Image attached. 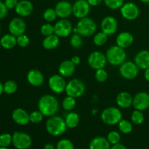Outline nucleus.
<instances>
[{
  "mask_svg": "<svg viewBox=\"0 0 149 149\" xmlns=\"http://www.w3.org/2000/svg\"><path fill=\"white\" fill-rule=\"evenodd\" d=\"M70 44H71V47L75 49L80 48L83 45L82 36L79 33H74L70 39Z\"/></svg>",
  "mask_w": 149,
  "mask_h": 149,
  "instance_id": "35",
  "label": "nucleus"
},
{
  "mask_svg": "<svg viewBox=\"0 0 149 149\" xmlns=\"http://www.w3.org/2000/svg\"><path fill=\"white\" fill-rule=\"evenodd\" d=\"M119 129L123 134H129L132 131V125L130 122L125 119H122L119 122Z\"/></svg>",
  "mask_w": 149,
  "mask_h": 149,
  "instance_id": "32",
  "label": "nucleus"
},
{
  "mask_svg": "<svg viewBox=\"0 0 149 149\" xmlns=\"http://www.w3.org/2000/svg\"><path fill=\"white\" fill-rule=\"evenodd\" d=\"M108 35L103 33V31L97 32L94 34L93 37V42L95 45L98 47H101L106 43L108 40Z\"/></svg>",
  "mask_w": 149,
  "mask_h": 149,
  "instance_id": "30",
  "label": "nucleus"
},
{
  "mask_svg": "<svg viewBox=\"0 0 149 149\" xmlns=\"http://www.w3.org/2000/svg\"><path fill=\"white\" fill-rule=\"evenodd\" d=\"M89 65L94 70L104 68L107 63L106 56L100 51H94L90 54L87 59Z\"/></svg>",
  "mask_w": 149,
  "mask_h": 149,
  "instance_id": "8",
  "label": "nucleus"
},
{
  "mask_svg": "<svg viewBox=\"0 0 149 149\" xmlns=\"http://www.w3.org/2000/svg\"><path fill=\"white\" fill-rule=\"evenodd\" d=\"M0 149H9L7 147H1L0 146Z\"/></svg>",
  "mask_w": 149,
  "mask_h": 149,
  "instance_id": "54",
  "label": "nucleus"
},
{
  "mask_svg": "<svg viewBox=\"0 0 149 149\" xmlns=\"http://www.w3.org/2000/svg\"><path fill=\"white\" fill-rule=\"evenodd\" d=\"M80 122V117L76 112H69L67 113L65 118V122L67 127L69 129H74L77 127Z\"/></svg>",
  "mask_w": 149,
  "mask_h": 149,
  "instance_id": "28",
  "label": "nucleus"
},
{
  "mask_svg": "<svg viewBox=\"0 0 149 149\" xmlns=\"http://www.w3.org/2000/svg\"><path fill=\"white\" fill-rule=\"evenodd\" d=\"M148 37H149V36H148Z\"/></svg>",
  "mask_w": 149,
  "mask_h": 149,
  "instance_id": "58",
  "label": "nucleus"
},
{
  "mask_svg": "<svg viewBox=\"0 0 149 149\" xmlns=\"http://www.w3.org/2000/svg\"><path fill=\"white\" fill-rule=\"evenodd\" d=\"M73 4L69 1L63 0L58 1L55 7V12L58 17L61 19H66L73 14Z\"/></svg>",
  "mask_w": 149,
  "mask_h": 149,
  "instance_id": "17",
  "label": "nucleus"
},
{
  "mask_svg": "<svg viewBox=\"0 0 149 149\" xmlns=\"http://www.w3.org/2000/svg\"><path fill=\"white\" fill-rule=\"evenodd\" d=\"M11 143H13V135L9 133L0 135V146L8 147Z\"/></svg>",
  "mask_w": 149,
  "mask_h": 149,
  "instance_id": "39",
  "label": "nucleus"
},
{
  "mask_svg": "<svg viewBox=\"0 0 149 149\" xmlns=\"http://www.w3.org/2000/svg\"><path fill=\"white\" fill-rule=\"evenodd\" d=\"M40 31L42 34L45 36H47L55 33H54V26L49 23L42 25Z\"/></svg>",
  "mask_w": 149,
  "mask_h": 149,
  "instance_id": "42",
  "label": "nucleus"
},
{
  "mask_svg": "<svg viewBox=\"0 0 149 149\" xmlns=\"http://www.w3.org/2000/svg\"><path fill=\"white\" fill-rule=\"evenodd\" d=\"M17 90V84L13 80H8L4 84V93L6 94L12 95Z\"/></svg>",
  "mask_w": 149,
  "mask_h": 149,
  "instance_id": "33",
  "label": "nucleus"
},
{
  "mask_svg": "<svg viewBox=\"0 0 149 149\" xmlns=\"http://www.w3.org/2000/svg\"><path fill=\"white\" fill-rule=\"evenodd\" d=\"M144 78L148 82H149V68H146L144 72Z\"/></svg>",
  "mask_w": 149,
  "mask_h": 149,
  "instance_id": "49",
  "label": "nucleus"
},
{
  "mask_svg": "<svg viewBox=\"0 0 149 149\" xmlns=\"http://www.w3.org/2000/svg\"><path fill=\"white\" fill-rule=\"evenodd\" d=\"M111 149H127V148L123 144H121L119 143L112 146V147H111Z\"/></svg>",
  "mask_w": 149,
  "mask_h": 149,
  "instance_id": "48",
  "label": "nucleus"
},
{
  "mask_svg": "<svg viewBox=\"0 0 149 149\" xmlns=\"http://www.w3.org/2000/svg\"><path fill=\"white\" fill-rule=\"evenodd\" d=\"M90 7L91 6L87 0H77L73 4V15L78 19L87 17L90 13Z\"/></svg>",
  "mask_w": 149,
  "mask_h": 149,
  "instance_id": "12",
  "label": "nucleus"
},
{
  "mask_svg": "<svg viewBox=\"0 0 149 149\" xmlns=\"http://www.w3.org/2000/svg\"><path fill=\"white\" fill-rule=\"evenodd\" d=\"M72 24L67 19H61L54 25V33L59 37H67L73 31Z\"/></svg>",
  "mask_w": 149,
  "mask_h": 149,
  "instance_id": "10",
  "label": "nucleus"
},
{
  "mask_svg": "<svg viewBox=\"0 0 149 149\" xmlns=\"http://www.w3.org/2000/svg\"><path fill=\"white\" fill-rule=\"evenodd\" d=\"M76 104H77L76 98L68 95L63 99L62 103L63 108L67 111H71L75 108Z\"/></svg>",
  "mask_w": 149,
  "mask_h": 149,
  "instance_id": "29",
  "label": "nucleus"
},
{
  "mask_svg": "<svg viewBox=\"0 0 149 149\" xmlns=\"http://www.w3.org/2000/svg\"><path fill=\"white\" fill-rule=\"evenodd\" d=\"M132 106L136 110L143 111L149 108V94L146 92H140L133 97Z\"/></svg>",
  "mask_w": 149,
  "mask_h": 149,
  "instance_id": "15",
  "label": "nucleus"
},
{
  "mask_svg": "<svg viewBox=\"0 0 149 149\" xmlns=\"http://www.w3.org/2000/svg\"><path fill=\"white\" fill-rule=\"evenodd\" d=\"M12 119L19 125H26L30 122L29 114L28 112L21 108L15 109L12 113Z\"/></svg>",
  "mask_w": 149,
  "mask_h": 149,
  "instance_id": "20",
  "label": "nucleus"
},
{
  "mask_svg": "<svg viewBox=\"0 0 149 149\" xmlns=\"http://www.w3.org/2000/svg\"><path fill=\"white\" fill-rule=\"evenodd\" d=\"M100 28H101V31L108 36L114 34L118 29L117 20L113 16H106L102 20Z\"/></svg>",
  "mask_w": 149,
  "mask_h": 149,
  "instance_id": "14",
  "label": "nucleus"
},
{
  "mask_svg": "<svg viewBox=\"0 0 149 149\" xmlns=\"http://www.w3.org/2000/svg\"><path fill=\"white\" fill-rule=\"evenodd\" d=\"M57 17H58V15H57L55 9L48 8L45 10V12L43 13L44 20L47 22H49V23L55 21L56 20Z\"/></svg>",
  "mask_w": 149,
  "mask_h": 149,
  "instance_id": "34",
  "label": "nucleus"
},
{
  "mask_svg": "<svg viewBox=\"0 0 149 149\" xmlns=\"http://www.w3.org/2000/svg\"><path fill=\"white\" fill-rule=\"evenodd\" d=\"M107 140L110 144L111 145H114V144H117L120 142L121 140V135L117 131H111L107 135Z\"/></svg>",
  "mask_w": 149,
  "mask_h": 149,
  "instance_id": "38",
  "label": "nucleus"
},
{
  "mask_svg": "<svg viewBox=\"0 0 149 149\" xmlns=\"http://www.w3.org/2000/svg\"><path fill=\"white\" fill-rule=\"evenodd\" d=\"M66 84L64 77L61 74H54L49 77L48 80V85L49 89L53 93L60 94L65 91Z\"/></svg>",
  "mask_w": 149,
  "mask_h": 149,
  "instance_id": "13",
  "label": "nucleus"
},
{
  "mask_svg": "<svg viewBox=\"0 0 149 149\" xmlns=\"http://www.w3.org/2000/svg\"><path fill=\"white\" fill-rule=\"evenodd\" d=\"M140 1L143 3H146V4H149V0H140Z\"/></svg>",
  "mask_w": 149,
  "mask_h": 149,
  "instance_id": "52",
  "label": "nucleus"
},
{
  "mask_svg": "<svg viewBox=\"0 0 149 149\" xmlns=\"http://www.w3.org/2000/svg\"><path fill=\"white\" fill-rule=\"evenodd\" d=\"M91 7H96L100 4L103 0H87Z\"/></svg>",
  "mask_w": 149,
  "mask_h": 149,
  "instance_id": "46",
  "label": "nucleus"
},
{
  "mask_svg": "<svg viewBox=\"0 0 149 149\" xmlns=\"http://www.w3.org/2000/svg\"><path fill=\"white\" fill-rule=\"evenodd\" d=\"M29 43H30L29 37L25 33L17 36V45L20 47H26Z\"/></svg>",
  "mask_w": 149,
  "mask_h": 149,
  "instance_id": "43",
  "label": "nucleus"
},
{
  "mask_svg": "<svg viewBox=\"0 0 149 149\" xmlns=\"http://www.w3.org/2000/svg\"><path fill=\"white\" fill-rule=\"evenodd\" d=\"M96 112H97V110L96 109H93V111H92V113H93V115H95L96 114Z\"/></svg>",
  "mask_w": 149,
  "mask_h": 149,
  "instance_id": "53",
  "label": "nucleus"
},
{
  "mask_svg": "<svg viewBox=\"0 0 149 149\" xmlns=\"http://www.w3.org/2000/svg\"><path fill=\"white\" fill-rule=\"evenodd\" d=\"M100 119L106 125H115L119 124L122 119V112L116 107H108L103 111L100 115Z\"/></svg>",
  "mask_w": 149,
  "mask_h": 149,
  "instance_id": "5",
  "label": "nucleus"
},
{
  "mask_svg": "<svg viewBox=\"0 0 149 149\" xmlns=\"http://www.w3.org/2000/svg\"><path fill=\"white\" fill-rule=\"evenodd\" d=\"M122 16L127 20H134L140 15V9L136 4L133 2L125 3L120 8Z\"/></svg>",
  "mask_w": 149,
  "mask_h": 149,
  "instance_id": "11",
  "label": "nucleus"
},
{
  "mask_svg": "<svg viewBox=\"0 0 149 149\" xmlns=\"http://www.w3.org/2000/svg\"><path fill=\"white\" fill-rule=\"evenodd\" d=\"M71 61L75 65H79V64L80 63V62H81V59H80L79 57L77 56V55H74V56H73L72 58H71Z\"/></svg>",
  "mask_w": 149,
  "mask_h": 149,
  "instance_id": "47",
  "label": "nucleus"
},
{
  "mask_svg": "<svg viewBox=\"0 0 149 149\" xmlns=\"http://www.w3.org/2000/svg\"><path fill=\"white\" fill-rule=\"evenodd\" d=\"M65 119L58 116H52L46 122V130L52 136H60L65 132L67 130Z\"/></svg>",
  "mask_w": 149,
  "mask_h": 149,
  "instance_id": "3",
  "label": "nucleus"
},
{
  "mask_svg": "<svg viewBox=\"0 0 149 149\" xmlns=\"http://www.w3.org/2000/svg\"><path fill=\"white\" fill-rule=\"evenodd\" d=\"M8 13V8L6 7L4 2L0 0V20L4 18Z\"/></svg>",
  "mask_w": 149,
  "mask_h": 149,
  "instance_id": "44",
  "label": "nucleus"
},
{
  "mask_svg": "<svg viewBox=\"0 0 149 149\" xmlns=\"http://www.w3.org/2000/svg\"><path fill=\"white\" fill-rule=\"evenodd\" d=\"M124 1L125 0H104V3L111 10H119L125 4Z\"/></svg>",
  "mask_w": 149,
  "mask_h": 149,
  "instance_id": "36",
  "label": "nucleus"
},
{
  "mask_svg": "<svg viewBox=\"0 0 149 149\" xmlns=\"http://www.w3.org/2000/svg\"><path fill=\"white\" fill-rule=\"evenodd\" d=\"M139 69L138 65L132 61H125L121 65H119V74L126 79H134L138 77L139 74Z\"/></svg>",
  "mask_w": 149,
  "mask_h": 149,
  "instance_id": "7",
  "label": "nucleus"
},
{
  "mask_svg": "<svg viewBox=\"0 0 149 149\" xmlns=\"http://www.w3.org/2000/svg\"><path fill=\"white\" fill-rule=\"evenodd\" d=\"M116 102L119 107L122 109H127L132 106L133 97L127 92H121L116 96Z\"/></svg>",
  "mask_w": 149,
  "mask_h": 149,
  "instance_id": "24",
  "label": "nucleus"
},
{
  "mask_svg": "<svg viewBox=\"0 0 149 149\" xmlns=\"http://www.w3.org/2000/svg\"><path fill=\"white\" fill-rule=\"evenodd\" d=\"M74 33H79L81 36L89 37L97 31V24L94 20L88 17L79 19L77 26L73 29Z\"/></svg>",
  "mask_w": 149,
  "mask_h": 149,
  "instance_id": "2",
  "label": "nucleus"
},
{
  "mask_svg": "<svg viewBox=\"0 0 149 149\" xmlns=\"http://www.w3.org/2000/svg\"><path fill=\"white\" fill-rule=\"evenodd\" d=\"M18 1V0H4V2L8 10H12V9L15 8Z\"/></svg>",
  "mask_w": 149,
  "mask_h": 149,
  "instance_id": "45",
  "label": "nucleus"
},
{
  "mask_svg": "<svg viewBox=\"0 0 149 149\" xmlns=\"http://www.w3.org/2000/svg\"><path fill=\"white\" fill-rule=\"evenodd\" d=\"M44 149H55V147L51 143H47L46 145L44 146Z\"/></svg>",
  "mask_w": 149,
  "mask_h": 149,
  "instance_id": "50",
  "label": "nucleus"
},
{
  "mask_svg": "<svg viewBox=\"0 0 149 149\" xmlns=\"http://www.w3.org/2000/svg\"><path fill=\"white\" fill-rule=\"evenodd\" d=\"M95 79L97 80L98 82L100 83H103L105 82V81L107 80L108 77V73L104 68H100V69L98 70H96V72H95Z\"/></svg>",
  "mask_w": 149,
  "mask_h": 149,
  "instance_id": "41",
  "label": "nucleus"
},
{
  "mask_svg": "<svg viewBox=\"0 0 149 149\" xmlns=\"http://www.w3.org/2000/svg\"><path fill=\"white\" fill-rule=\"evenodd\" d=\"M89 149H111V144L104 137H95L90 141Z\"/></svg>",
  "mask_w": 149,
  "mask_h": 149,
  "instance_id": "25",
  "label": "nucleus"
},
{
  "mask_svg": "<svg viewBox=\"0 0 149 149\" xmlns=\"http://www.w3.org/2000/svg\"><path fill=\"white\" fill-rule=\"evenodd\" d=\"M1 47L6 49H13L17 45V37L11 33L4 35L0 39Z\"/></svg>",
  "mask_w": 149,
  "mask_h": 149,
  "instance_id": "27",
  "label": "nucleus"
},
{
  "mask_svg": "<svg viewBox=\"0 0 149 149\" xmlns=\"http://www.w3.org/2000/svg\"><path fill=\"white\" fill-rule=\"evenodd\" d=\"M38 109L45 116H55L59 110V103L55 96L45 95L42 96L38 102Z\"/></svg>",
  "mask_w": 149,
  "mask_h": 149,
  "instance_id": "1",
  "label": "nucleus"
},
{
  "mask_svg": "<svg viewBox=\"0 0 149 149\" xmlns=\"http://www.w3.org/2000/svg\"><path fill=\"white\" fill-rule=\"evenodd\" d=\"M60 37L56 34L53 33L49 36H45L42 41V46L47 50L54 49L59 45Z\"/></svg>",
  "mask_w": 149,
  "mask_h": 149,
  "instance_id": "26",
  "label": "nucleus"
},
{
  "mask_svg": "<svg viewBox=\"0 0 149 149\" xmlns=\"http://www.w3.org/2000/svg\"><path fill=\"white\" fill-rule=\"evenodd\" d=\"M134 62L140 69L146 70L149 68V51L146 49L139 51L135 55Z\"/></svg>",
  "mask_w": 149,
  "mask_h": 149,
  "instance_id": "22",
  "label": "nucleus"
},
{
  "mask_svg": "<svg viewBox=\"0 0 149 149\" xmlns=\"http://www.w3.org/2000/svg\"><path fill=\"white\" fill-rule=\"evenodd\" d=\"M3 93H4V84H1V82L0 81V95H1Z\"/></svg>",
  "mask_w": 149,
  "mask_h": 149,
  "instance_id": "51",
  "label": "nucleus"
},
{
  "mask_svg": "<svg viewBox=\"0 0 149 149\" xmlns=\"http://www.w3.org/2000/svg\"><path fill=\"white\" fill-rule=\"evenodd\" d=\"M144 119H145V117H144L143 111L136 110V109L132 111V114H131V121H132V123L136 125H141V124L143 123Z\"/></svg>",
  "mask_w": 149,
  "mask_h": 149,
  "instance_id": "31",
  "label": "nucleus"
},
{
  "mask_svg": "<svg viewBox=\"0 0 149 149\" xmlns=\"http://www.w3.org/2000/svg\"><path fill=\"white\" fill-rule=\"evenodd\" d=\"M106 56L107 61L111 65L118 66L126 61L127 52L124 48L118 45H113L106 51Z\"/></svg>",
  "mask_w": 149,
  "mask_h": 149,
  "instance_id": "4",
  "label": "nucleus"
},
{
  "mask_svg": "<svg viewBox=\"0 0 149 149\" xmlns=\"http://www.w3.org/2000/svg\"><path fill=\"white\" fill-rule=\"evenodd\" d=\"M0 31H1V27H0Z\"/></svg>",
  "mask_w": 149,
  "mask_h": 149,
  "instance_id": "56",
  "label": "nucleus"
},
{
  "mask_svg": "<svg viewBox=\"0 0 149 149\" xmlns=\"http://www.w3.org/2000/svg\"><path fill=\"white\" fill-rule=\"evenodd\" d=\"M65 91L68 96L78 98L85 92V84L81 79H73L66 84Z\"/></svg>",
  "mask_w": 149,
  "mask_h": 149,
  "instance_id": "6",
  "label": "nucleus"
},
{
  "mask_svg": "<svg viewBox=\"0 0 149 149\" xmlns=\"http://www.w3.org/2000/svg\"><path fill=\"white\" fill-rule=\"evenodd\" d=\"M9 31L16 37L24 34L26 30V22L20 17H15L9 23Z\"/></svg>",
  "mask_w": 149,
  "mask_h": 149,
  "instance_id": "16",
  "label": "nucleus"
},
{
  "mask_svg": "<svg viewBox=\"0 0 149 149\" xmlns=\"http://www.w3.org/2000/svg\"><path fill=\"white\" fill-rule=\"evenodd\" d=\"M75 67L71 60H65L60 63L58 72L63 77H70L75 72Z\"/></svg>",
  "mask_w": 149,
  "mask_h": 149,
  "instance_id": "23",
  "label": "nucleus"
},
{
  "mask_svg": "<svg viewBox=\"0 0 149 149\" xmlns=\"http://www.w3.org/2000/svg\"><path fill=\"white\" fill-rule=\"evenodd\" d=\"M15 13L21 17H27L33 11V5L29 0H20L15 8Z\"/></svg>",
  "mask_w": 149,
  "mask_h": 149,
  "instance_id": "18",
  "label": "nucleus"
},
{
  "mask_svg": "<svg viewBox=\"0 0 149 149\" xmlns=\"http://www.w3.org/2000/svg\"><path fill=\"white\" fill-rule=\"evenodd\" d=\"M27 81L33 87H39L42 85L45 81L43 74L37 69H31L28 72L26 76Z\"/></svg>",
  "mask_w": 149,
  "mask_h": 149,
  "instance_id": "19",
  "label": "nucleus"
},
{
  "mask_svg": "<svg viewBox=\"0 0 149 149\" xmlns=\"http://www.w3.org/2000/svg\"><path fill=\"white\" fill-rule=\"evenodd\" d=\"M44 115L40 111H35L29 113V119L30 122L33 124H38L42 122L44 119Z\"/></svg>",
  "mask_w": 149,
  "mask_h": 149,
  "instance_id": "37",
  "label": "nucleus"
},
{
  "mask_svg": "<svg viewBox=\"0 0 149 149\" xmlns=\"http://www.w3.org/2000/svg\"></svg>",
  "mask_w": 149,
  "mask_h": 149,
  "instance_id": "57",
  "label": "nucleus"
},
{
  "mask_svg": "<svg viewBox=\"0 0 149 149\" xmlns=\"http://www.w3.org/2000/svg\"><path fill=\"white\" fill-rule=\"evenodd\" d=\"M134 42V36L131 33L128 31H123L119 33L116 36V45L121 47L127 48L130 47Z\"/></svg>",
  "mask_w": 149,
  "mask_h": 149,
  "instance_id": "21",
  "label": "nucleus"
},
{
  "mask_svg": "<svg viewBox=\"0 0 149 149\" xmlns=\"http://www.w3.org/2000/svg\"><path fill=\"white\" fill-rule=\"evenodd\" d=\"M57 149H74V143L68 139H61L57 143Z\"/></svg>",
  "mask_w": 149,
  "mask_h": 149,
  "instance_id": "40",
  "label": "nucleus"
},
{
  "mask_svg": "<svg viewBox=\"0 0 149 149\" xmlns=\"http://www.w3.org/2000/svg\"><path fill=\"white\" fill-rule=\"evenodd\" d=\"M1 42H0V49H1Z\"/></svg>",
  "mask_w": 149,
  "mask_h": 149,
  "instance_id": "55",
  "label": "nucleus"
},
{
  "mask_svg": "<svg viewBox=\"0 0 149 149\" xmlns=\"http://www.w3.org/2000/svg\"><path fill=\"white\" fill-rule=\"evenodd\" d=\"M31 138L23 132H15L13 135V145L17 149H28L31 146Z\"/></svg>",
  "mask_w": 149,
  "mask_h": 149,
  "instance_id": "9",
  "label": "nucleus"
}]
</instances>
